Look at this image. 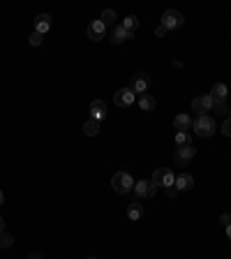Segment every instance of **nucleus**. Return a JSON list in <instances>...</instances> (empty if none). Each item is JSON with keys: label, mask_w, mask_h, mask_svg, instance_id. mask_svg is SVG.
I'll list each match as a JSON object with an SVG mask.
<instances>
[{"label": "nucleus", "mask_w": 231, "mask_h": 259, "mask_svg": "<svg viewBox=\"0 0 231 259\" xmlns=\"http://www.w3.org/2000/svg\"><path fill=\"white\" fill-rule=\"evenodd\" d=\"M88 259H98V257H88Z\"/></svg>", "instance_id": "35"}, {"label": "nucleus", "mask_w": 231, "mask_h": 259, "mask_svg": "<svg viewBox=\"0 0 231 259\" xmlns=\"http://www.w3.org/2000/svg\"><path fill=\"white\" fill-rule=\"evenodd\" d=\"M90 114L95 121H102L104 116H106V104H104V100H92L90 102Z\"/></svg>", "instance_id": "12"}, {"label": "nucleus", "mask_w": 231, "mask_h": 259, "mask_svg": "<svg viewBox=\"0 0 231 259\" xmlns=\"http://www.w3.org/2000/svg\"><path fill=\"white\" fill-rule=\"evenodd\" d=\"M155 192H158V185L152 181H146V178H141V181L134 183V194L141 199H148V197H155Z\"/></svg>", "instance_id": "7"}, {"label": "nucleus", "mask_w": 231, "mask_h": 259, "mask_svg": "<svg viewBox=\"0 0 231 259\" xmlns=\"http://www.w3.org/2000/svg\"><path fill=\"white\" fill-rule=\"evenodd\" d=\"M2 201H5V194H2V190H0V206H2Z\"/></svg>", "instance_id": "33"}, {"label": "nucleus", "mask_w": 231, "mask_h": 259, "mask_svg": "<svg viewBox=\"0 0 231 259\" xmlns=\"http://www.w3.org/2000/svg\"><path fill=\"white\" fill-rule=\"evenodd\" d=\"M174 187H176L178 192L192 190V187H194V178H192L190 174H180V176H176V183H174Z\"/></svg>", "instance_id": "11"}, {"label": "nucleus", "mask_w": 231, "mask_h": 259, "mask_svg": "<svg viewBox=\"0 0 231 259\" xmlns=\"http://www.w3.org/2000/svg\"><path fill=\"white\" fill-rule=\"evenodd\" d=\"M194 155H196V148L192 144L190 146H178L176 153H174V162H176L178 167H185V164H188Z\"/></svg>", "instance_id": "6"}, {"label": "nucleus", "mask_w": 231, "mask_h": 259, "mask_svg": "<svg viewBox=\"0 0 231 259\" xmlns=\"http://www.w3.org/2000/svg\"><path fill=\"white\" fill-rule=\"evenodd\" d=\"M130 33L122 28V26H114V33H111V42L114 44H120V42H125V40H130Z\"/></svg>", "instance_id": "15"}, {"label": "nucleus", "mask_w": 231, "mask_h": 259, "mask_svg": "<svg viewBox=\"0 0 231 259\" xmlns=\"http://www.w3.org/2000/svg\"><path fill=\"white\" fill-rule=\"evenodd\" d=\"M174 127H176L178 132H185V130H190V127H192L190 116H188V114H178L176 118H174Z\"/></svg>", "instance_id": "14"}, {"label": "nucleus", "mask_w": 231, "mask_h": 259, "mask_svg": "<svg viewBox=\"0 0 231 259\" xmlns=\"http://www.w3.org/2000/svg\"><path fill=\"white\" fill-rule=\"evenodd\" d=\"M28 259H44V257H42V254H30Z\"/></svg>", "instance_id": "32"}, {"label": "nucleus", "mask_w": 231, "mask_h": 259, "mask_svg": "<svg viewBox=\"0 0 231 259\" xmlns=\"http://www.w3.org/2000/svg\"><path fill=\"white\" fill-rule=\"evenodd\" d=\"M166 197H169V199H176V197H178V190H176V187H166Z\"/></svg>", "instance_id": "27"}, {"label": "nucleus", "mask_w": 231, "mask_h": 259, "mask_svg": "<svg viewBox=\"0 0 231 259\" xmlns=\"http://www.w3.org/2000/svg\"><path fill=\"white\" fill-rule=\"evenodd\" d=\"M155 97H150L146 93V95H139V107H141V111H152V109H155Z\"/></svg>", "instance_id": "18"}, {"label": "nucleus", "mask_w": 231, "mask_h": 259, "mask_svg": "<svg viewBox=\"0 0 231 259\" xmlns=\"http://www.w3.org/2000/svg\"><path fill=\"white\" fill-rule=\"evenodd\" d=\"M220 222H222V224H224V227H226V224L231 222V215H229V213H224V215L220 217Z\"/></svg>", "instance_id": "29"}, {"label": "nucleus", "mask_w": 231, "mask_h": 259, "mask_svg": "<svg viewBox=\"0 0 231 259\" xmlns=\"http://www.w3.org/2000/svg\"><path fill=\"white\" fill-rule=\"evenodd\" d=\"M130 88H132V93L136 95H146V91L150 88V77H148L146 72H139V74H134L132 79H130Z\"/></svg>", "instance_id": "5"}, {"label": "nucleus", "mask_w": 231, "mask_h": 259, "mask_svg": "<svg viewBox=\"0 0 231 259\" xmlns=\"http://www.w3.org/2000/svg\"><path fill=\"white\" fill-rule=\"evenodd\" d=\"M49 28H51V17L49 14H40L35 19V33L44 35V33H49Z\"/></svg>", "instance_id": "13"}, {"label": "nucleus", "mask_w": 231, "mask_h": 259, "mask_svg": "<svg viewBox=\"0 0 231 259\" xmlns=\"http://www.w3.org/2000/svg\"><path fill=\"white\" fill-rule=\"evenodd\" d=\"M222 134H224V137H231V118H226L224 121V125H222Z\"/></svg>", "instance_id": "26"}, {"label": "nucleus", "mask_w": 231, "mask_h": 259, "mask_svg": "<svg viewBox=\"0 0 231 259\" xmlns=\"http://www.w3.org/2000/svg\"><path fill=\"white\" fill-rule=\"evenodd\" d=\"M226 236H229V241H231V222L226 224Z\"/></svg>", "instance_id": "30"}, {"label": "nucleus", "mask_w": 231, "mask_h": 259, "mask_svg": "<svg viewBox=\"0 0 231 259\" xmlns=\"http://www.w3.org/2000/svg\"><path fill=\"white\" fill-rule=\"evenodd\" d=\"M210 97H213V100H226V97H229V88H226L224 84H215L213 91H210Z\"/></svg>", "instance_id": "16"}, {"label": "nucleus", "mask_w": 231, "mask_h": 259, "mask_svg": "<svg viewBox=\"0 0 231 259\" xmlns=\"http://www.w3.org/2000/svg\"><path fill=\"white\" fill-rule=\"evenodd\" d=\"M229 118H231V109H229Z\"/></svg>", "instance_id": "34"}, {"label": "nucleus", "mask_w": 231, "mask_h": 259, "mask_svg": "<svg viewBox=\"0 0 231 259\" xmlns=\"http://www.w3.org/2000/svg\"><path fill=\"white\" fill-rule=\"evenodd\" d=\"M122 28H125V31H128L130 33V35H132V33L134 31H136V28H139V19H136V17H134V14H130V17H125V19H122Z\"/></svg>", "instance_id": "17"}, {"label": "nucleus", "mask_w": 231, "mask_h": 259, "mask_svg": "<svg viewBox=\"0 0 231 259\" xmlns=\"http://www.w3.org/2000/svg\"><path fill=\"white\" fill-rule=\"evenodd\" d=\"M166 33H169V31H166L164 26H158V31H155V35H158V37H164Z\"/></svg>", "instance_id": "28"}, {"label": "nucleus", "mask_w": 231, "mask_h": 259, "mask_svg": "<svg viewBox=\"0 0 231 259\" xmlns=\"http://www.w3.org/2000/svg\"><path fill=\"white\" fill-rule=\"evenodd\" d=\"M192 130H194V134L196 137H210V134L215 132V121L210 118L208 114H204V116H196L194 121H192Z\"/></svg>", "instance_id": "1"}, {"label": "nucleus", "mask_w": 231, "mask_h": 259, "mask_svg": "<svg viewBox=\"0 0 231 259\" xmlns=\"http://www.w3.org/2000/svg\"><path fill=\"white\" fill-rule=\"evenodd\" d=\"M0 231H5V220L0 217Z\"/></svg>", "instance_id": "31"}, {"label": "nucleus", "mask_w": 231, "mask_h": 259, "mask_svg": "<svg viewBox=\"0 0 231 259\" xmlns=\"http://www.w3.org/2000/svg\"><path fill=\"white\" fill-rule=\"evenodd\" d=\"M114 102H116V107H120V109L132 107V104H134V93H132V88H120V91L114 95Z\"/></svg>", "instance_id": "9"}, {"label": "nucleus", "mask_w": 231, "mask_h": 259, "mask_svg": "<svg viewBox=\"0 0 231 259\" xmlns=\"http://www.w3.org/2000/svg\"><path fill=\"white\" fill-rule=\"evenodd\" d=\"M111 185H114V190L118 194H128L134 190V181L128 171H116L114 178H111Z\"/></svg>", "instance_id": "2"}, {"label": "nucleus", "mask_w": 231, "mask_h": 259, "mask_svg": "<svg viewBox=\"0 0 231 259\" xmlns=\"http://www.w3.org/2000/svg\"><path fill=\"white\" fill-rule=\"evenodd\" d=\"M213 111L218 116H226L229 114V107H226V100H215V107H213Z\"/></svg>", "instance_id": "23"}, {"label": "nucleus", "mask_w": 231, "mask_h": 259, "mask_svg": "<svg viewBox=\"0 0 231 259\" xmlns=\"http://www.w3.org/2000/svg\"><path fill=\"white\" fill-rule=\"evenodd\" d=\"M152 183H155L158 187H174V183H176V174H174L171 169L162 167V169H158V171L152 174Z\"/></svg>", "instance_id": "3"}, {"label": "nucleus", "mask_w": 231, "mask_h": 259, "mask_svg": "<svg viewBox=\"0 0 231 259\" xmlns=\"http://www.w3.org/2000/svg\"><path fill=\"white\" fill-rule=\"evenodd\" d=\"M141 215H144L141 204H130V208H128V217H130V220H139Z\"/></svg>", "instance_id": "21"}, {"label": "nucleus", "mask_w": 231, "mask_h": 259, "mask_svg": "<svg viewBox=\"0 0 231 259\" xmlns=\"http://www.w3.org/2000/svg\"><path fill=\"white\" fill-rule=\"evenodd\" d=\"M192 144V139H190V130L185 132H176V146H190Z\"/></svg>", "instance_id": "22"}, {"label": "nucleus", "mask_w": 231, "mask_h": 259, "mask_svg": "<svg viewBox=\"0 0 231 259\" xmlns=\"http://www.w3.org/2000/svg\"><path fill=\"white\" fill-rule=\"evenodd\" d=\"M104 33H106V26H104L100 19H95V21L88 24V37H90L92 42H100V40L104 37Z\"/></svg>", "instance_id": "10"}, {"label": "nucleus", "mask_w": 231, "mask_h": 259, "mask_svg": "<svg viewBox=\"0 0 231 259\" xmlns=\"http://www.w3.org/2000/svg\"><path fill=\"white\" fill-rule=\"evenodd\" d=\"M100 21H102L106 28H109V26H116V12L114 10H104L102 17H100Z\"/></svg>", "instance_id": "20"}, {"label": "nucleus", "mask_w": 231, "mask_h": 259, "mask_svg": "<svg viewBox=\"0 0 231 259\" xmlns=\"http://www.w3.org/2000/svg\"><path fill=\"white\" fill-rule=\"evenodd\" d=\"M213 107H215V100L210 97V93H208V95H201V97H194V100H192V111H196L199 116H204L206 111H213Z\"/></svg>", "instance_id": "8"}, {"label": "nucleus", "mask_w": 231, "mask_h": 259, "mask_svg": "<svg viewBox=\"0 0 231 259\" xmlns=\"http://www.w3.org/2000/svg\"><path fill=\"white\" fill-rule=\"evenodd\" d=\"M185 24V19H182V14L178 12V10H166L164 14H162V24L166 31H176V28H180V26Z\"/></svg>", "instance_id": "4"}, {"label": "nucleus", "mask_w": 231, "mask_h": 259, "mask_svg": "<svg viewBox=\"0 0 231 259\" xmlns=\"http://www.w3.org/2000/svg\"><path fill=\"white\" fill-rule=\"evenodd\" d=\"M30 44H32V47H40V44H42V35L32 31V35H30Z\"/></svg>", "instance_id": "25"}, {"label": "nucleus", "mask_w": 231, "mask_h": 259, "mask_svg": "<svg viewBox=\"0 0 231 259\" xmlns=\"http://www.w3.org/2000/svg\"><path fill=\"white\" fill-rule=\"evenodd\" d=\"M14 236L7 234V231H0V247H12Z\"/></svg>", "instance_id": "24"}, {"label": "nucleus", "mask_w": 231, "mask_h": 259, "mask_svg": "<svg viewBox=\"0 0 231 259\" xmlns=\"http://www.w3.org/2000/svg\"><path fill=\"white\" fill-rule=\"evenodd\" d=\"M84 132L88 134V137H95V134L100 132V121H95V118H90V121H86Z\"/></svg>", "instance_id": "19"}]
</instances>
